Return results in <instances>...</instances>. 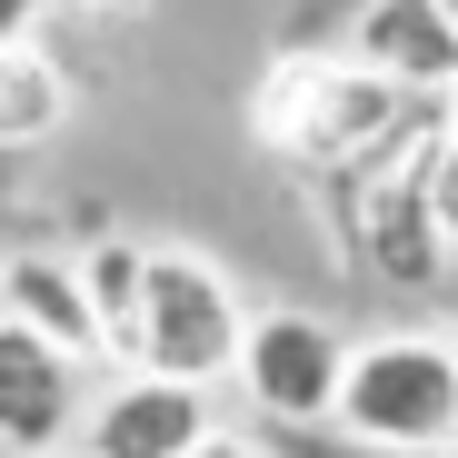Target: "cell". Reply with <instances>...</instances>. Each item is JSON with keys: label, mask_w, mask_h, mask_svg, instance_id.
I'll return each mask as SVG.
<instances>
[{"label": "cell", "mask_w": 458, "mask_h": 458, "mask_svg": "<svg viewBox=\"0 0 458 458\" xmlns=\"http://www.w3.org/2000/svg\"><path fill=\"white\" fill-rule=\"evenodd\" d=\"M419 120V100H399L389 81H369L349 50H269V70L250 81V140L299 180H359L378 149Z\"/></svg>", "instance_id": "obj_1"}, {"label": "cell", "mask_w": 458, "mask_h": 458, "mask_svg": "<svg viewBox=\"0 0 458 458\" xmlns=\"http://www.w3.org/2000/svg\"><path fill=\"white\" fill-rule=\"evenodd\" d=\"M438 160H448V110H419L359 180H329V229L378 289H438L448 279V229H438Z\"/></svg>", "instance_id": "obj_2"}, {"label": "cell", "mask_w": 458, "mask_h": 458, "mask_svg": "<svg viewBox=\"0 0 458 458\" xmlns=\"http://www.w3.org/2000/svg\"><path fill=\"white\" fill-rule=\"evenodd\" d=\"M339 448L349 458H428V448H458V349L438 329L349 339Z\"/></svg>", "instance_id": "obj_3"}, {"label": "cell", "mask_w": 458, "mask_h": 458, "mask_svg": "<svg viewBox=\"0 0 458 458\" xmlns=\"http://www.w3.org/2000/svg\"><path fill=\"white\" fill-rule=\"evenodd\" d=\"M250 299L229 289L209 250H149V319H140V378L170 389H240V349H250Z\"/></svg>", "instance_id": "obj_4"}, {"label": "cell", "mask_w": 458, "mask_h": 458, "mask_svg": "<svg viewBox=\"0 0 458 458\" xmlns=\"http://www.w3.org/2000/svg\"><path fill=\"white\" fill-rule=\"evenodd\" d=\"M339 389H349V339L319 310H259L250 319V349H240L250 419L310 438V428H339Z\"/></svg>", "instance_id": "obj_5"}, {"label": "cell", "mask_w": 458, "mask_h": 458, "mask_svg": "<svg viewBox=\"0 0 458 458\" xmlns=\"http://www.w3.org/2000/svg\"><path fill=\"white\" fill-rule=\"evenodd\" d=\"M209 438H219V399L140 378V369H120L81 419V458H199Z\"/></svg>", "instance_id": "obj_6"}, {"label": "cell", "mask_w": 458, "mask_h": 458, "mask_svg": "<svg viewBox=\"0 0 458 458\" xmlns=\"http://www.w3.org/2000/svg\"><path fill=\"white\" fill-rule=\"evenodd\" d=\"M349 60L419 110H448V90H458V30H448L438 0H359Z\"/></svg>", "instance_id": "obj_7"}, {"label": "cell", "mask_w": 458, "mask_h": 458, "mask_svg": "<svg viewBox=\"0 0 458 458\" xmlns=\"http://www.w3.org/2000/svg\"><path fill=\"white\" fill-rule=\"evenodd\" d=\"M90 419L81 359H60L50 339L0 319V458H60V438Z\"/></svg>", "instance_id": "obj_8"}, {"label": "cell", "mask_w": 458, "mask_h": 458, "mask_svg": "<svg viewBox=\"0 0 458 458\" xmlns=\"http://www.w3.org/2000/svg\"><path fill=\"white\" fill-rule=\"evenodd\" d=\"M0 319L50 339L60 359H110L100 349V319H90V289H81V259H50V250H21V259H0Z\"/></svg>", "instance_id": "obj_9"}, {"label": "cell", "mask_w": 458, "mask_h": 458, "mask_svg": "<svg viewBox=\"0 0 458 458\" xmlns=\"http://www.w3.org/2000/svg\"><path fill=\"white\" fill-rule=\"evenodd\" d=\"M81 289H90V319H100V349L130 369L140 359V319H149V240H90L81 250Z\"/></svg>", "instance_id": "obj_10"}, {"label": "cell", "mask_w": 458, "mask_h": 458, "mask_svg": "<svg viewBox=\"0 0 458 458\" xmlns=\"http://www.w3.org/2000/svg\"><path fill=\"white\" fill-rule=\"evenodd\" d=\"M70 130V70L50 60V40L0 50V149H50Z\"/></svg>", "instance_id": "obj_11"}, {"label": "cell", "mask_w": 458, "mask_h": 458, "mask_svg": "<svg viewBox=\"0 0 458 458\" xmlns=\"http://www.w3.org/2000/svg\"><path fill=\"white\" fill-rule=\"evenodd\" d=\"M40 21H50V0H0V50H30Z\"/></svg>", "instance_id": "obj_12"}, {"label": "cell", "mask_w": 458, "mask_h": 458, "mask_svg": "<svg viewBox=\"0 0 458 458\" xmlns=\"http://www.w3.org/2000/svg\"><path fill=\"white\" fill-rule=\"evenodd\" d=\"M438 229H448V250H458V140H448V160H438Z\"/></svg>", "instance_id": "obj_13"}, {"label": "cell", "mask_w": 458, "mask_h": 458, "mask_svg": "<svg viewBox=\"0 0 458 458\" xmlns=\"http://www.w3.org/2000/svg\"><path fill=\"white\" fill-rule=\"evenodd\" d=\"M81 11H90V21H140L149 0H81Z\"/></svg>", "instance_id": "obj_14"}, {"label": "cell", "mask_w": 458, "mask_h": 458, "mask_svg": "<svg viewBox=\"0 0 458 458\" xmlns=\"http://www.w3.org/2000/svg\"><path fill=\"white\" fill-rule=\"evenodd\" d=\"M199 458H259V448H250V438H229V428H219V438H209Z\"/></svg>", "instance_id": "obj_15"}, {"label": "cell", "mask_w": 458, "mask_h": 458, "mask_svg": "<svg viewBox=\"0 0 458 458\" xmlns=\"http://www.w3.org/2000/svg\"><path fill=\"white\" fill-rule=\"evenodd\" d=\"M448 140H458V90H448Z\"/></svg>", "instance_id": "obj_16"}, {"label": "cell", "mask_w": 458, "mask_h": 458, "mask_svg": "<svg viewBox=\"0 0 458 458\" xmlns=\"http://www.w3.org/2000/svg\"><path fill=\"white\" fill-rule=\"evenodd\" d=\"M438 11H448V30H458V0H438Z\"/></svg>", "instance_id": "obj_17"}, {"label": "cell", "mask_w": 458, "mask_h": 458, "mask_svg": "<svg viewBox=\"0 0 458 458\" xmlns=\"http://www.w3.org/2000/svg\"><path fill=\"white\" fill-rule=\"evenodd\" d=\"M339 458H349V448H339ZM428 458H458V448H428Z\"/></svg>", "instance_id": "obj_18"}, {"label": "cell", "mask_w": 458, "mask_h": 458, "mask_svg": "<svg viewBox=\"0 0 458 458\" xmlns=\"http://www.w3.org/2000/svg\"><path fill=\"white\" fill-rule=\"evenodd\" d=\"M448 349H458V329H448Z\"/></svg>", "instance_id": "obj_19"}, {"label": "cell", "mask_w": 458, "mask_h": 458, "mask_svg": "<svg viewBox=\"0 0 458 458\" xmlns=\"http://www.w3.org/2000/svg\"><path fill=\"white\" fill-rule=\"evenodd\" d=\"M60 458H70V448H60Z\"/></svg>", "instance_id": "obj_20"}]
</instances>
